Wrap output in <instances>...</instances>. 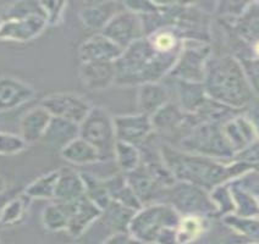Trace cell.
Returning <instances> with one entry per match:
<instances>
[{
  "label": "cell",
  "instance_id": "1",
  "mask_svg": "<svg viewBox=\"0 0 259 244\" xmlns=\"http://www.w3.org/2000/svg\"><path fill=\"white\" fill-rule=\"evenodd\" d=\"M160 153L164 163L178 182L194 184L210 192L220 184L230 183L252 169L245 163L231 160L229 163L181 151L161 142Z\"/></svg>",
  "mask_w": 259,
  "mask_h": 244
},
{
  "label": "cell",
  "instance_id": "2",
  "mask_svg": "<svg viewBox=\"0 0 259 244\" xmlns=\"http://www.w3.org/2000/svg\"><path fill=\"white\" fill-rule=\"evenodd\" d=\"M203 86L208 98L235 110L245 111L255 96L242 65L232 55H211Z\"/></svg>",
  "mask_w": 259,
  "mask_h": 244
},
{
  "label": "cell",
  "instance_id": "3",
  "mask_svg": "<svg viewBox=\"0 0 259 244\" xmlns=\"http://www.w3.org/2000/svg\"><path fill=\"white\" fill-rule=\"evenodd\" d=\"M180 53L161 54L153 48L146 37L137 40L115 61V86L140 87L144 83L163 82L171 72Z\"/></svg>",
  "mask_w": 259,
  "mask_h": 244
},
{
  "label": "cell",
  "instance_id": "4",
  "mask_svg": "<svg viewBox=\"0 0 259 244\" xmlns=\"http://www.w3.org/2000/svg\"><path fill=\"white\" fill-rule=\"evenodd\" d=\"M181 215L166 203L146 205L136 211L128 226V233L143 244H155L167 230H176Z\"/></svg>",
  "mask_w": 259,
  "mask_h": 244
},
{
  "label": "cell",
  "instance_id": "5",
  "mask_svg": "<svg viewBox=\"0 0 259 244\" xmlns=\"http://www.w3.org/2000/svg\"><path fill=\"white\" fill-rule=\"evenodd\" d=\"M176 148L225 163L231 161L235 157V153L224 134L223 125L215 122H202L194 126L179 142Z\"/></svg>",
  "mask_w": 259,
  "mask_h": 244
},
{
  "label": "cell",
  "instance_id": "6",
  "mask_svg": "<svg viewBox=\"0 0 259 244\" xmlns=\"http://www.w3.org/2000/svg\"><path fill=\"white\" fill-rule=\"evenodd\" d=\"M79 137L97 149L102 163L114 161L117 143L114 116L103 107H93L79 123Z\"/></svg>",
  "mask_w": 259,
  "mask_h": 244
},
{
  "label": "cell",
  "instance_id": "7",
  "mask_svg": "<svg viewBox=\"0 0 259 244\" xmlns=\"http://www.w3.org/2000/svg\"><path fill=\"white\" fill-rule=\"evenodd\" d=\"M165 203L184 215L215 217L218 211L208 190L194 184L178 182L167 189Z\"/></svg>",
  "mask_w": 259,
  "mask_h": 244
},
{
  "label": "cell",
  "instance_id": "8",
  "mask_svg": "<svg viewBox=\"0 0 259 244\" xmlns=\"http://www.w3.org/2000/svg\"><path fill=\"white\" fill-rule=\"evenodd\" d=\"M210 57L211 49L207 42L193 39L184 40L180 55L166 78L203 83L205 66Z\"/></svg>",
  "mask_w": 259,
  "mask_h": 244
},
{
  "label": "cell",
  "instance_id": "9",
  "mask_svg": "<svg viewBox=\"0 0 259 244\" xmlns=\"http://www.w3.org/2000/svg\"><path fill=\"white\" fill-rule=\"evenodd\" d=\"M40 105L53 117H60L76 125L83 121L93 108L87 98L72 92L54 93L44 96Z\"/></svg>",
  "mask_w": 259,
  "mask_h": 244
},
{
  "label": "cell",
  "instance_id": "10",
  "mask_svg": "<svg viewBox=\"0 0 259 244\" xmlns=\"http://www.w3.org/2000/svg\"><path fill=\"white\" fill-rule=\"evenodd\" d=\"M101 33L125 51L131 44L146 37V29L142 17L125 8L113 17Z\"/></svg>",
  "mask_w": 259,
  "mask_h": 244
},
{
  "label": "cell",
  "instance_id": "11",
  "mask_svg": "<svg viewBox=\"0 0 259 244\" xmlns=\"http://www.w3.org/2000/svg\"><path fill=\"white\" fill-rule=\"evenodd\" d=\"M48 27L44 15H31L21 19L0 21V40L26 43L36 39Z\"/></svg>",
  "mask_w": 259,
  "mask_h": 244
},
{
  "label": "cell",
  "instance_id": "12",
  "mask_svg": "<svg viewBox=\"0 0 259 244\" xmlns=\"http://www.w3.org/2000/svg\"><path fill=\"white\" fill-rule=\"evenodd\" d=\"M117 142L141 147L154 134L151 117L136 113L114 116Z\"/></svg>",
  "mask_w": 259,
  "mask_h": 244
},
{
  "label": "cell",
  "instance_id": "13",
  "mask_svg": "<svg viewBox=\"0 0 259 244\" xmlns=\"http://www.w3.org/2000/svg\"><path fill=\"white\" fill-rule=\"evenodd\" d=\"M126 181L132 188L142 207L165 203L167 189L158 183L141 164L134 171L126 173Z\"/></svg>",
  "mask_w": 259,
  "mask_h": 244
},
{
  "label": "cell",
  "instance_id": "14",
  "mask_svg": "<svg viewBox=\"0 0 259 244\" xmlns=\"http://www.w3.org/2000/svg\"><path fill=\"white\" fill-rule=\"evenodd\" d=\"M59 203V202H58ZM69 214V225L66 232L77 238L102 217V210L97 208L86 196L73 203H61Z\"/></svg>",
  "mask_w": 259,
  "mask_h": 244
},
{
  "label": "cell",
  "instance_id": "15",
  "mask_svg": "<svg viewBox=\"0 0 259 244\" xmlns=\"http://www.w3.org/2000/svg\"><path fill=\"white\" fill-rule=\"evenodd\" d=\"M123 9L122 2H88L79 9L78 17L84 27L101 33L113 17Z\"/></svg>",
  "mask_w": 259,
  "mask_h": 244
},
{
  "label": "cell",
  "instance_id": "16",
  "mask_svg": "<svg viewBox=\"0 0 259 244\" xmlns=\"http://www.w3.org/2000/svg\"><path fill=\"white\" fill-rule=\"evenodd\" d=\"M78 76L81 83L91 92L105 90L115 84V63H108V61L82 63L79 65Z\"/></svg>",
  "mask_w": 259,
  "mask_h": 244
},
{
  "label": "cell",
  "instance_id": "17",
  "mask_svg": "<svg viewBox=\"0 0 259 244\" xmlns=\"http://www.w3.org/2000/svg\"><path fill=\"white\" fill-rule=\"evenodd\" d=\"M122 52L121 48H119L104 34L94 33L81 43L78 48V58L81 64L94 63V61L115 63Z\"/></svg>",
  "mask_w": 259,
  "mask_h": 244
},
{
  "label": "cell",
  "instance_id": "18",
  "mask_svg": "<svg viewBox=\"0 0 259 244\" xmlns=\"http://www.w3.org/2000/svg\"><path fill=\"white\" fill-rule=\"evenodd\" d=\"M223 131L235 154L259 139L258 132L251 119L243 113L224 123Z\"/></svg>",
  "mask_w": 259,
  "mask_h": 244
},
{
  "label": "cell",
  "instance_id": "19",
  "mask_svg": "<svg viewBox=\"0 0 259 244\" xmlns=\"http://www.w3.org/2000/svg\"><path fill=\"white\" fill-rule=\"evenodd\" d=\"M34 88L15 77H0V113L26 104L34 96Z\"/></svg>",
  "mask_w": 259,
  "mask_h": 244
},
{
  "label": "cell",
  "instance_id": "20",
  "mask_svg": "<svg viewBox=\"0 0 259 244\" xmlns=\"http://www.w3.org/2000/svg\"><path fill=\"white\" fill-rule=\"evenodd\" d=\"M170 101L169 88L163 82H152L137 87V113L151 117Z\"/></svg>",
  "mask_w": 259,
  "mask_h": 244
},
{
  "label": "cell",
  "instance_id": "21",
  "mask_svg": "<svg viewBox=\"0 0 259 244\" xmlns=\"http://www.w3.org/2000/svg\"><path fill=\"white\" fill-rule=\"evenodd\" d=\"M78 137L79 125L60 119V117H52L51 123L40 139V143L60 153L65 147L69 145L72 140Z\"/></svg>",
  "mask_w": 259,
  "mask_h": 244
},
{
  "label": "cell",
  "instance_id": "22",
  "mask_svg": "<svg viewBox=\"0 0 259 244\" xmlns=\"http://www.w3.org/2000/svg\"><path fill=\"white\" fill-rule=\"evenodd\" d=\"M166 79L171 82L176 98H178L176 103L186 114H194L196 111H198L208 99L203 83L172 78Z\"/></svg>",
  "mask_w": 259,
  "mask_h": 244
},
{
  "label": "cell",
  "instance_id": "23",
  "mask_svg": "<svg viewBox=\"0 0 259 244\" xmlns=\"http://www.w3.org/2000/svg\"><path fill=\"white\" fill-rule=\"evenodd\" d=\"M86 196L81 172L72 167L59 169V178L54 193V201L59 203H73Z\"/></svg>",
  "mask_w": 259,
  "mask_h": 244
},
{
  "label": "cell",
  "instance_id": "24",
  "mask_svg": "<svg viewBox=\"0 0 259 244\" xmlns=\"http://www.w3.org/2000/svg\"><path fill=\"white\" fill-rule=\"evenodd\" d=\"M52 117L53 116L42 105L31 109L21 117V120H20V136L27 143V145L40 142L49 123H51Z\"/></svg>",
  "mask_w": 259,
  "mask_h": 244
},
{
  "label": "cell",
  "instance_id": "25",
  "mask_svg": "<svg viewBox=\"0 0 259 244\" xmlns=\"http://www.w3.org/2000/svg\"><path fill=\"white\" fill-rule=\"evenodd\" d=\"M60 155L65 161L75 166H90L102 163L101 155L97 149L81 137L76 138L69 145L65 147L60 152Z\"/></svg>",
  "mask_w": 259,
  "mask_h": 244
},
{
  "label": "cell",
  "instance_id": "26",
  "mask_svg": "<svg viewBox=\"0 0 259 244\" xmlns=\"http://www.w3.org/2000/svg\"><path fill=\"white\" fill-rule=\"evenodd\" d=\"M210 227L209 217L198 215H184L181 216L178 228H176V238L178 244H193L207 233Z\"/></svg>",
  "mask_w": 259,
  "mask_h": 244
},
{
  "label": "cell",
  "instance_id": "27",
  "mask_svg": "<svg viewBox=\"0 0 259 244\" xmlns=\"http://www.w3.org/2000/svg\"><path fill=\"white\" fill-rule=\"evenodd\" d=\"M238 37L252 45L259 40V3H251L248 9L235 22Z\"/></svg>",
  "mask_w": 259,
  "mask_h": 244
},
{
  "label": "cell",
  "instance_id": "28",
  "mask_svg": "<svg viewBox=\"0 0 259 244\" xmlns=\"http://www.w3.org/2000/svg\"><path fill=\"white\" fill-rule=\"evenodd\" d=\"M81 177L83 180L86 197L97 208L101 209L103 213L111 203L110 194H109L108 187L105 184L104 177H99L94 173L86 171L81 172Z\"/></svg>",
  "mask_w": 259,
  "mask_h": 244
},
{
  "label": "cell",
  "instance_id": "29",
  "mask_svg": "<svg viewBox=\"0 0 259 244\" xmlns=\"http://www.w3.org/2000/svg\"><path fill=\"white\" fill-rule=\"evenodd\" d=\"M31 201L23 192L11 198L0 215V227H9L21 222L26 217Z\"/></svg>",
  "mask_w": 259,
  "mask_h": 244
},
{
  "label": "cell",
  "instance_id": "30",
  "mask_svg": "<svg viewBox=\"0 0 259 244\" xmlns=\"http://www.w3.org/2000/svg\"><path fill=\"white\" fill-rule=\"evenodd\" d=\"M229 184L235 203V214L245 217H259L258 199L235 181Z\"/></svg>",
  "mask_w": 259,
  "mask_h": 244
},
{
  "label": "cell",
  "instance_id": "31",
  "mask_svg": "<svg viewBox=\"0 0 259 244\" xmlns=\"http://www.w3.org/2000/svg\"><path fill=\"white\" fill-rule=\"evenodd\" d=\"M135 214H136V210H132L111 201L109 207L102 213V217L105 220L109 227L114 231V233H119V232H128L130 222Z\"/></svg>",
  "mask_w": 259,
  "mask_h": 244
},
{
  "label": "cell",
  "instance_id": "32",
  "mask_svg": "<svg viewBox=\"0 0 259 244\" xmlns=\"http://www.w3.org/2000/svg\"><path fill=\"white\" fill-rule=\"evenodd\" d=\"M58 178L59 170L44 173L40 177L36 178V180L27 184L25 189H23V193L32 201L33 199H47V201H51V199H54Z\"/></svg>",
  "mask_w": 259,
  "mask_h": 244
},
{
  "label": "cell",
  "instance_id": "33",
  "mask_svg": "<svg viewBox=\"0 0 259 244\" xmlns=\"http://www.w3.org/2000/svg\"><path fill=\"white\" fill-rule=\"evenodd\" d=\"M222 221L246 239L259 243V217H245L230 214L223 216Z\"/></svg>",
  "mask_w": 259,
  "mask_h": 244
},
{
  "label": "cell",
  "instance_id": "34",
  "mask_svg": "<svg viewBox=\"0 0 259 244\" xmlns=\"http://www.w3.org/2000/svg\"><path fill=\"white\" fill-rule=\"evenodd\" d=\"M114 163H115L117 170L125 175L134 171L142 163L140 148L127 143L117 142L115 153H114Z\"/></svg>",
  "mask_w": 259,
  "mask_h": 244
},
{
  "label": "cell",
  "instance_id": "35",
  "mask_svg": "<svg viewBox=\"0 0 259 244\" xmlns=\"http://www.w3.org/2000/svg\"><path fill=\"white\" fill-rule=\"evenodd\" d=\"M42 225L49 232L66 231L69 225V214L61 203H51L43 209Z\"/></svg>",
  "mask_w": 259,
  "mask_h": 244
},
{
  "label": "cell",
  "instance_id": "36",
  "mask_svg": "<svg viewBox=\"0 0 259 244\" xmlns=\"http://www.w3.org/2000/svg\"><path fill=\"white\" fill-rule=\"evenodd\" d=\"M31 15H44L40 2H15L7 4L0 13L2 20L21 19Z\"/></svg>",
  "mask_w": 259,
  "mask_h": 244
},
{
  "label": "cell",
  "instance_id": "37",
  "mask_svg": "<svg viewBox=\"0 0 259 244\" xmlns=\"http://www.w3.org/2000/svg\"><path fill=\"white\" fill-rule=\"evenodd\" d=\"M209 194H210L211 201L215 205L219 217L235 214V203L234 198H232L230 184H220V186L211 189Z\"/></svg>",
  "mask_w": 259,
  "mask_h": 244
},
{
  "label": "cell",
  "instance_id": "38",
  "mask_svg": "<svg viewBox=\"0 0 259 244\" xmlns=\"http://www.w3.org/2000/svg\"><path fill=\"white\" fill-rule=\"evenodd\" d=\"M27 148V143L20 134L0 132V155H16Z\"/></svg>",
  "mask_w": 259,
  "mask_h": 244
},
{
  "label": "cell",
  "instance_id": "39",
  "mask_svg": "<svg viewBox=\"0 0 259 244\" xmlns=\"http://www.w3.org/2000/svg\"><path fill=\"white\" fill-rule=\"evenodd\" d=\"M42 9L44 11V16H46L47 23L51 27H55V26L60 25L63 21L65 9L67 7L66 2H40Z\"/></svg>",
  "mask_w": 259,
  "mask_h": 244
},
{
  "label": "cell",
  "instance_id": "40",
  "mask_svg": "<svg viewBox=\"0 0 259 244\" xmlns=\"http://www.w3.org/2000/svg\"><path fill=\"white\" fill-rule=\"evenodd\" d=\"M243 67L247 79L251 84L253 92L259 95V58L255 57H236Z\"/></svg>",
  "mask_w": 259,
  "mask_h": 244
},
{
  "label": "cell",
  "instance_id": "41",
  "mask_svg": "<svg viewBox=\"0 0 259 244\" xmlns=\"http://www.w3.org/2000/svg\"><path fill=\"white\" fill-rule=\"evenodd\" d=\"M232 160L245 163L252 170H259V139L243 149L242 152L235 154Z\"/></svg>",
  "mask_w": 259,
  "mask_h": 244
},
{
  "label": "cell",
  "instance_id": "42",
  "mask_svg": "<svg viewBox=\"0 0 259 244\" xmlns=\"http://www.w3.org/2000/svg\"><path fill=\"white\" fill-rule=\"evenodd\" d=\"M251 3H237V2H225V3H218L217 9L218 14L223 15V16L228 17H238L241 16L245 11L248 9Z\"/></svg>",
  "mask_w": 259,
  "mask_h": 244
},
{
  "label": "cell",
  "instance_id": "43",
  "mask_svg": "<svg viewBox=\"0 0 259 244\" xmlns=\"http://www.w3.org/2000/svg\"><path fill=\"white\" fill-rule=\"evenodd\" d=\"M103 244H143L142 242L136 239L128 232H119V233H113L110 237L103 242Z\"/></svg>",
  "mask_w": 259,
  "mask_h": 244
},
{
  "label": "cell",
  "instance_id": "44",
  "mask_svg": "<svg viewBox=\"0 0 259 244\" xmlns=\"http://www.w3.org/2000/svg\"><path fill=\"white\" fill-rule=\"evenodd\" d=\"M19 193V192H17ZM16 192H14V190H10V192H8V190H5V192H3L0 194V215H2L3 210H4L5 205L8 204V202L10 201L11 198H14L15 196L17 194Z\"/></svg>",
  "mask_w": 259,
  "mask_h": 244
},
{
  "label": "cell",
  "instance_id": "45",
  "mask_svg": "<svg viewBox=\"0 0 259 244\" xmlns=\"http://www.w3.org/2000/svg\"><path fill=\"white\" fill-rule=\"evenodd\" d=\"M247 116L251 119V121L253 122V125H254L255 129H257L258 136H259V107L253 109V110L251 111V114H248Z\"/></svg>",
  "mask_w": 259,
  "mask_h": 244
},
{
  "label": "cell",
  "instance_id": "46",
  "mask_svg": "<svg viewBox=\"0 0 259 244\" xmlns=\"http://www.w3.org/2000/svg\"><path fill=\"white\" fill-rule=\"evenodd\" d=\"M252 53H253V57L259 58V40L252 45Z\"/></svg>",
  "mask_w": 259,
  "mask_h": 244
},
{
  "label": "cell",
  "instance_id": "47",
  "mask_svg": "<svg viewBox=\"0 0 259 244\" xmlns=\"http://www.w3.org/2000/svg\"><path fill=\"white\" fill-rule=\"evenodd\" d=\"M245 244H259V243L258 242H247Z\"/></svg>",
  "mask_w": 259,
  "mask_h": 244
},
{
  "label": "cell",
  "instance_id": "48",
  "mask_svg": "<svg viewBox=\"0 0 259 244\" xmlns=\"http://www.w3.org/2000/svg\"><path fill=\"white\" fill-rule=\"evenodd\" d=\"M4 7H5V5H4ZM4 7H3V8H4ZM2 10H3V9H0V13H2Z\"/></svg>",
  "mask_w": 259,
  "mask_h": 244
},
{
  "label": "cell",
  "instance_id": "49",
  "mask_svg": "<svg viewBox=\"0 0 259 244\" xmlns=\"http://www.w3.org/2000/svg\"><path fill=\"white\" fill-rule=\"evenodd\" d=\"M257 199H258V202H259V196H258V197H257Z\"/></svg>",
  "mask_w": 259,
  "mask_h": 244
}]
</instances>
